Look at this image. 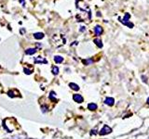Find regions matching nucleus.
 Segmentation results:
<instances>
[{
    "label": "nucleus",
    "mask_w": 149,
    "mask_h": 139,
    "mask_svg": "<svg viewBox=\"0 0 149 139\" xmlns=\"http://www.w3.org/2000/svg\"><path fill=\"white\" fill-rule=\"evenodd\" d=\"M102 31H104V30H102V28L100 25H96L95 28H94V32H95V34L97 36H100L102 34Z\"/></svg>",
    "instance_id": "39448f33"
},
{
    "label": "nucleus",
    "mask_w": 149,
    "mask_h": 139,
    "mask_svg": "<svg viewBox=\"0 0 149 139\" xmlns=\"http://www.w3.org/2000/svg\"><path fill=\"white\" fill-rule=\"evenodd\" d=\"M94 43H95V45L98 46L99 48H102V40L101 39H99V38H96V39H94Z\"/></svg>",
    "instance_id": "ddd939ff"
},
{
    "label": "nucleus",
    "mask_w": 149,
    "mask_h": 139,
    "mask_svg": "<svg viewBox=\"0 0 149 139\" xmlns=\"http://www.w3.org/2000/svg\"><path fill=\"white\" fill-rule=\"evenodd\" d=\"M54 61H55V63H57V64L62 63L63 61V58L62 57V56H55V57H54Z\"/></svg>",
    "instance_id": "9b49d317"
},
{
    "label": "nucleus",
    "mask_w": 149,
    "mask_h": 139,
    "mask_svg": "<svg viewBox=\"0 0 149 139\" xmlns=\"http://www.w3.org/2000/svg\"><path fill=\"white\" fill-rule=\"evenodd\" d=\"M51 72H52L54 75H57V74L59 73V68L57 66H53L52 68H51Z\"/></svg>",
    "instance_id": "2eb2a0df"
},
{
    "label": "nucleus",
    "mask_w": 149,
    "mask_h": 139,
    "mask_svg": "<svg viewBox=\"0 0 149 139\" xmlns=\"http://www.w3.org/2000/svg\"><path fill=\"white\" fill-rule=\"evenodd\" d=\"M112 133V128L109 127L108 125H104V127L101 129V131L99 132V133L101 136H106V134H109Z\"/></svg>",
    "instance_id": "f03ea898"
},
{
    "label": "nucleus",
    "mask_w": 149,
    "mask_h": 139,
    "mask_svg": "<svg viewBox=\"0 0 149 139\" xmlns=\"http://www.w3.org/2000/svg\"><path fill=\"white\" fill-rule=\"evenodd\" d=\"M69 87L71 88L72 90H74V91H78L79 90V86L74 83H69Z\"/></svg>",
    "instance_id": "9d476101"
},
{
    "label": "nucleus",
    "mask_w": 149,
    "mask_h": 139,
    "mask_svg": "<svg viewBox=\"0 0 149 139\" xmlns=\"http://www.w3.org/2000/svg\"><path fill=\"white\" fill-rule=\"evenodd\" d=\"M96 131H97L96 129H92V130H91V136H93V134H96V133H97Z\"/></svg>",
    "instance_id": "a211bd4d"
},
{
    "label": "nucleus",
    "mask_w": 149,
    "mask_h": 139,
    "mask_svg": "<svg viewBox=\"0 0 149 139\" xmlns=\"http://www.w3.org/2000/svg\"><path fill=\"white\" fill-rule=\"evenodd\" d=\"M84 31H85V27H81V29H80V32H84Z\"/></svg>",
    "instance_id": "6ab92c4d"
},
{
    "label": "nucleus",
    "mask_w": 149,
    "mask_h": 139,
    "mask_svg": "<svg viewBox=\"0 0 149 139\" xmlns=\"http://www.w3.org/2000/svg\"><path fill=\"white\" fill-rule=\"evenodd\" d=\"M97 108H98V106H97V104H95V103H90V104L88 105V109H90V110H91V111L96 110Z\"/></svg>",
    "instance_id": "f8f14e48"
},
{
    "label": "nucleus",
    "mask_w": 149,
    "mask_h": 139,
    "mask_svg": "<svg viewBox=\"0 0 149 139\" xmlns=\"http://www.w3.org/2000/svg\"><path fill=\"white\" fill-rule=\"evenodd\" d=\"M56 97H57V95L55 94V92L54 91H51L49 93V98L52 101V102H56L57 101V99H56Z\"/></svg>",
    "instance_id": "0eeeda50"
},
{
    "label": "nucleus",
    "mask_w": 149,
    "mask_h": 139,
    "mask_svg": "<svg viewBox=\"0 0 149 139\" xmlns=\"http://www.w3.org/2000/svg\"><path fill=\"white\" fill-rule=\"evenodd\" d=\"M130 15L129 13H127V14H125V16H124V19H123V20H121V19H119V21H120L121 22H122L124 25H127L129 28H132V27H133V24H132V22H130V21H129V19H130Z\"/></svg>",
    "instance_id": "f257e3e1"
},
{
    "label": "nucleus",
    "mask_w": 149,
    "mask_h": 139,
    "mask_svg": "<svg viewBox=\"0 0 149 139\" xmlns=\"http://www.w3.org/2000/svg\"><path fill=\"white\" fill-rule=\"evenodd\" d=\"M23 72H24L25 74H28V75H29V74H31L33 72V70H29V69L24 68V69H23Z\"/></svg>",
    "instance_id": "f3484780"
},
{
    "label": "nucleus",
    "mask_w": 149,
    "mask_h": 139,
    "mask_svg": "<svg viewBox=\"0 0 149 139\" xmlns=\"http://www.w3.org/2000/svg\"><path fill=\"white\" fill-rule=\"evenodd\" d=\"M34 61H35V63H36V64H38V63H44V64H47V63H48V61H47V60H46L44 58H42V57L35 58Z\"/></svg>",
    "instance_id": "423d86ee"
},
{
    "label": "nucleus",
    "mask_w": 149,
    "mask_h": 139,
    "mask_svg": "<svg viewBox=\"0 0 149 139\" xmlns=\"http://www.w3.org/2000/svg\"><path fill=\"white\" fill-rule=\"evenodd\" d=\"M41 111H42L43 113L48 112V111H49V107L47 106V105H42V106H41Z\"/></svg>",
    "instance_id": "dca6fc26"
},
{
    "label": "nucleus",
    "mask_w": 149,
    "mask_h": 139,
    "mask_svg": "<svg viewBox=\"0 0 149 139\" xmlns=\"http://www.w3.org/2000/svg\"><path fill=\"white\" fill-rule=\"evenodd\" d=\"M20 2H21L22 5H24V3H23V2H24V0H20Z\"/></svg>",
    "instance_id": "aec40b11"
},
{
    "label": "nucleus",
    "mask_w": 149,
    "mask_h": 139,
    "mask_svg": "<svg viewBox=\"0 0 149 139\" xmlns=\"http://www.w3.org/2000/svg\"><path fill=\"white\" fill-rule=\"evenodd\" d=\"M104 104L107 105V106H113L115 104V99L113 97H106L104 99Z\"/></svg>",
    "instance_id": "20e7f679"
},
{
    "label": "nucleus",
    "mask_w": 149,
    "mask_h": 139,
    "mask_svg": "<svg viewBox=\"0 0 149 139\" xmlns=\"http://www.w3.org/2000/svg\"><path fill=\"white\" fill-rule=\"evenodd\" d=\"M73 99L74 102H77V103H83V101H84V98H83V96L81 95H79V94H74L73 96Z\"/></svg>",
    "instance_id": "7ed1b4c3"
},
{
    "label": "nucleus",
    "mask_w": 149,
    "mask_h": 139,
    "mask_svg": "<svg viewBox=\"0 0 149 139\" xmlns=\"http://www.w3.org/2000/svg\"><path fill=\"white\" fill-rule=\"evenodd\" d=\"M82 62L85 65H91L93 63V59L92 58H88V59H83Z\"/></svg>",
    "instance_id": "4468645a"
},
{
    "label": "nucleus",
    "mask_w": 149,
    "mask_h": 139,
    "mask_svg": "<svg viewBox=\"0 0 149 139\" xmlns=\"http://www.w3.org/2000/svg\"><path fill=\"white\" fill-rule=\"evenodd\" d=\"M44 34L43 32H35L34 34V37L36 39H37V40H40V39H43L44 38Z\"/></svg>",
    "instance_id": "6e6552de"
},
{
    "label": "nucleus",
    "mask_w": 149,
    "mask_h": 139,
    "mask_svg": "<svg viewBox=\"0 0 149 139\" xmlns=\"http://www.w3.org/2000/svg\"><path fill=\"white\" fill-rule=\"evenodd\" d=\"M146 102H147V104L149 105V97H148V98H147V100H146Z\"/></svg>",
    "instance_id": "412c9836"
},
{
    "label": "nucleus",
    "mask_w": 149,
    "mask_h": 139,
    "mask_svg": "<svg viewBox=\"0 0 149 139\" xmlns=\"http://www.w3.org/2000/svg\"><path fill=\"white\" fill-rule=\"evenodd\" d=\"M36 53V48H27L25 50L26 55H34Z\"/></svg>",
    "instance_id": "1a4fd4ad"
}]
</instances>
